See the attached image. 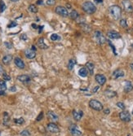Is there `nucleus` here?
Returning <instances> with one entry per match:
<instances>
[{
    "label": "nucleus",
    "instance_id": "obj_3",
    "mask_svg": "<svg viewBox=\"0 0 133 136\" xmlns=\"http://www.w3.org/2000/svg\"><path fill=\"white\" fill-rule=\"evenodd\" d=\"M89 107L96 111H101L103 109V105L100 101L96 100H91L89 101Z\"/></svg>",
    "mask_w": 133,
    "mask_h": 136
},
{
    "label": "nucleus",
    "instance_id": "obj_46",
    "mask_svg": "<svg viewBox=\"0 0 133 136\" xmlns=\"http://www.w3.org/2000/svg\"><path fill=\"white\" fill-rule=\"evenodd\" d=\"M109 112H110V111H109V108H105L104 110V114H109Z\"/></svg>",
    "mask_w": 133,
    "mask_h": 136
},
{
    "label": "nucleus",
    "instance_id": "obj_52",
    "mask_svg": "<svg viewBox=\"0 0 133 136\" xmlns=\"http://www.w3.org/2000/svg\"><path fill=\"white\" fill-rule=\"evenodd\" d=\"M66 7H67L68 8H71V5L69 4V3H67V4H66Z\"/></svg>",
    "mask_w": 133,
    "mask_h": 136
},
{
    "label": "nucleus",
    "instance_id": "obj_27",
    "mask_svg": "<svg viewBox=\"0 0 133 136\" xmlns=\"http://www.w3.org/2000/svg\"><path fill=\"white\" fill-rule=\"evenodd\" d=\"M75 64H76V61L74 60V59L70 60H69V64H68V68H69V69L72 70L73 68H74V65H75Z\"/></svg>",
    "mask_w": 133,
    "mask_h": 136
},
{
    "label": "nucleus",
    "instance_id": "obj_24",
    "mask_svg": "<svg viewBox=\"0 0 133 136\" xmlns=\"http://www.w3.org/2000/svg\"><path fill=\"white\" fill-rule=\"evenodd\" d=\"M104 95H106L109 98H113V97L116 96V92L113 91H110V90H107V91H104Z\"/></svg>",
    "mask_w": 133,
    "mask_h": 136
},
{
    "label": "nucleus",
    "instance_id": "obj_40",
    "mask_svg": "<svg viewBox=\"0 0 133 136\" xmlns=\"http://www.w3.org/2000/svg\"><path fill=\"white\" fill-rule=\"evenodd\" d=\"M17 25V23L16 22H11V24H9L8 25V28H13V27H16V26Z\"/></svg>",
    "mask_w": 133,
    "mask_h": 136
},
{
    "label": "nucleus",
    "instance_id": "obj_32",
    "mask_svg": "<svg viewBox=\"0 0 133 136\" xmlns=\"http://www.w3.org/2000/svg\"><path fill=\"white\" fill-rule=\"evenodd\" d=\"M14 122H15L16 124L22 125L23 123L25 122V120H24V118L21 117V118H18V119H14Z\"/></svg>",
    "mask_w": 133,
    "mask_h": 136
},
{
    "label": "nucleus",
    "instance_id": "obj_31",
    "mask_svg": "<svg viewBox=\"0 0 133 136\" xmlns=\"http://www.w3.org/2000/svg\"><path fill=\"white\" fill-rule=\"evenodd\" d=\"M0 88H1L2 91H5L7 89V84L4 81L0 80Z\"/></svg>",
    "mask_w": 133,
    "mask_h": 136
},
{
    "label": "nucleus",
    "instance_id": "obj_25",
    "mask_svg": "<svg viewBox=\"0 0 133 136\" xmlns=\"http://www.w3.org/2000/svg\"><path fill=\"white\" fill-rule=\"evenodd\" d=\"M79 16V13H78L75 10H72L71 12L70 13V17L72 19V20H76Z\"/></svg>",
    "mask_w": 133,
    "mask_h": 136
},
{
    "label": "nucleus",
    "instance_id": "obj_11",
    "mask_svg": "<svg viewBox=\"0 0 133 136\" xmlns=\"http://www.w3.org/2000/svg\"><path fill=\"white\" fill-rule=\"evenodd\" d=\"M95 79L98 82V84L100 85V86H103L106 82V77L103 74H96L95 77Z\"/></svg>",
    "mask_w": 133,
    "mask_h": 136
},
{
    "label": "nucleus",
    "instance_id": "obj_7",
    "mask_svg": "<svg viewBox=\"0 0 133 136\" xmlns=\"http://www.w3.org/2000/svg\"><path fill=\"white\" fill-rule=\"evenodd\" d=\"M119 117L123 121L128 122L131 121V114L127 111H123L119 113Z\"/></svg>",
    "mask_w": 133,
    "mask_h": 136
},
{
    "label": "nucleus",
    "instance_id": "obj_8",
    "mask_svg": "<svg viewBox=\"0 0 133 136\" xmlns=\"http://www.w3.org/2000/svg\"><path fill=\"white\" fill-rule=\"evenodd\" d=\"M70 131L74 136H81L82 135V132L78 129V126L76 125H71L70 127Z\"/></svg>",
    "mask_w": 133,
    "mask_h": 136
},
{
    "label": "nucleus",
    "instance_id": "obj_4",
    "mask_svg": "<svg viewBox=\"0 0 133 136\" xmlns=\"http://www.w3.org/2000/svg\"><path fill=\"white\" fill-rule=\"evenodd\" d=\"M94 38H95L96 42L98 44H100V45L104 44L106 41L105 38H104V36L103 35V33L100 31H96L95 33H94Z\"/></svg>",
    "mask_w": 133,
    "mask_h": 136
},
{
    "label": "nucleus",
    "instance_id": "obj_39",
    "mask_svg": "<svg viewBox=\"0 0 133 136\" xmlns=\"http://www.w3.org/2000/svg\"><path fill=\"white\" fill-rule=\"evenodd\" d=\"M4 45L7 47V48L8 49H12V45L10 43V42H4Z\"/></svg>",
    "mask_w": 133,
    "mask_h": 136
},
{
    "label": "nucleus",
    "instance_id": "obj_2",
    "mask_svg": "<svg viewBox=\"0 0 133 136\" xmlns=\"http://www.w3.org/2000/svg\"><path fill=\"white\" fill-rule=\"evenodd\" d=\"M83 10L87 14H93L96 11V8L91 2H85L83 4Z\"/></svg>",
    "mask_w": 133,
    "mask_h": 136
},
{
    "label": "nucleus",
    "instance_id": "obj_26",
    "mask_svg": "<svg viewBox=\"0 0 133 136\" xmlns=\"http://www.w3.org/2000/svg\"><path fill=\"white\" fill-rule=\"evenodd\" d=\"M80 26L83 28V29L86 32V33H88V32H90L91 30V27L87 24H80Z\"/></svg>",
    "mask_w": 133,
    "mask_h": 136
},
{
    "label": "nucleus",
    "instance_id": "obj_56",
    "mask_svg": "<svg viewBox=\"0 0 133 136\" xmlns=\"http://www.w3.org/2000/svg\"><path fill=\"white\" fill-rule=\"evenodd\" d=\"M132 114H133V110H132Z\"/></svg>",
    "mask_w": 133,
    "mask_h": 136
},
{
    "label": "nucleus",
    "instance_id": "obj_57",
    "mask_svg": "<svg viewBox=\"0 0 133 136\" xmlns=\"http://www.w3.org/2000/svg\"><path fill=\"white\" fill-rule=\"evenodd\" d=\"M132 48H133V45H132Z\"/></svg>",
    "mask_w": 133,
    "mask_h": 136
},
{
    "label": "nucleus",
    "instance_id": "obj_1",
    "mask_svg": "<svg viewBox=\"0 0 133 136\" xmlns=\"http://www.w3.org/2000/svg\"><path fill=\"white\" fill-rule=\"evenodd\" d=\"M109 14L111 15V16H112L114 20H118V19L121 17L122 10L121 8H120V7L117 6V5H113V6L109 7Z\"/></svg>",
    "mask_w": 133,
    "mask_h": 136
},
{
    "label": "nucleus",
    "instance_id": "obj_23",
    "mask_svg": "<svg viewBox=\"0 0 133 136\" xmlns=\"http://www.w3.org/2000/svg\"><path fill=\"white\" fill-rule=\"evenodd\" d=\"M9 120H10V116L8 115V113L7 112H5L3 113V125L7 126L9 123Z\"/></svg>",
    "mask_w": 133,
    "mask_h": 136
},
{
    "label": "nucleus",
    "instance_id": "obj_50",
    "mask_svg": "<svg viewBox=\"0 0 133 136\" xmlns=\"http://www.w3.org/2000/svg\"><path fill=\"white\" fill-rule=\"evenodd\" d=\"M32 27L34 28V29H38V25H36V24H32Z\"/></svg>",
    "mask_w": 133,
    "mask_h": 136
},
{
    "label": "nucleus",
    "instance_id": "obj_18",
    "mask_svg": "<svg viewBox=\"0 0 133 136\" xmlns=\"http://www.w3.org/2000/svg\"><path fill=\"white\" fill-rule=\"evenodd\" d=\"M47 116H48L49 119H50L51 121H56L58 120V116L56 115L55 112H51V111L47 112Z\"/></svg>",
    "mask_w": 133,
    "mask_h": 136
},
{
    "label": "nucleus",
    "instance_id": "obj_33",
    "mask_svg": "<svg viewBox=\"0 0 133 136\" xmlns=\"http://www.w3.org/2000/svg\"><path fill=\"white\" fill-rule=\"evenodd\" d=\"M120 25L123 28H127V20L125 19H122L120 20Z\"/></svg>",
    "mask_w": 133,
    "mask_h": 136
},
{
    "label": "nucleus",
    "instance_id": "obj_54",
    "mask_svg": "<svg viewBox=\"0 0 133 136\" xmlns=\"http://www.w3.org/2000/svg\"><path fill=\"white\" fill-rule=\"evenodd\" d=\"M130 68L133 70V63H132V64H130Z\"/></svg>",
    "mask_w": 133,
    "mask_h": 136
},
{
    "label": "nucleus",
    "instance_id": "obj_6",
    "mask_svg": "<svg viewBox=\"0 0 133 136\" xmlns=\"http://www.w3.org/2000/svg\"><path fill=\"white\" fill-rule=\"evenodd\" d=\"M123 8L124 10L127 12H133V7L132 4L131 3L130 0H123Z\"/></svg>",
    "mask_w": 133,
    "mask_h": 136
},
{
    "label": "nucleus",
    "instance_id": "obj_21",
    "mask_svg": "<svg viewBox=\"0 0 133 136\" xmlns=\"http://www.w3.org/2000/svg\"><path fill=\"white\" fill-rule=\"evenodd\" d=\"M12 60V55H7L3 58V63L4 64H9L10 62Z\"/></svg>",
    "mask_w": 133,
    "mask_h": 136
},
{
    "label": "nucleus",
    "instance_id": "obj_17",
    "mask_svg": "<svg viewBox=\"0 0 133 136\" xmlns=\"http://www.w3.org/2000/svg\"><path fill=\"white\" fill-rule=\"evenodd\" d=\"M133 90V86L130 81H125L124 84V91L125 92H130Z\"/></svg>",
    "mask_w": 133,
    "mask_h": 136
},
{
    "label": "nucleus",
    "instance_id": "obj_43",
    "mask_svg": "<svg viewBox=\"0 0 133 136\" xmlns=\"http://www.w3.org/2000/svg\"><path fill=\"white\" fill-rule=\"evenodd\" d=\"M3 73H5L4 69H3V66H2V65H0V75L3 76Z\"/></svg>",
    "mask_w": 133,
    "mask_h": 136
},
{
    "label": "nucleus",
    "instance_id": "obj_22",
    "mask_svg": "<svg viewBox=\"0 0 133 136\" xmlns=\"http://www.w3.org/2000/svg\"><path fill=\"white\" fill-rule=\"evenodd\" d=\"M88 74V70L87 69V68H82L79 69V75L82 77H86Z\"/></svg>",
    "mask_w": 133,
    "mask_h": 136
},
{
    "label": "nucleus",
    "instance_id": "obj_5",
    "mask_svg": "<svg viewBox=\"0 0 133 136\" xmlns=\"http://www.w3.org/2000/svg\"><path fill=\"white\" fill-rule=\"evenodd\" d=\"M55 12H56V14H58V15L61 16L63 17H67L69 16L68 10H67V8H65V7H62V6L56 7V9H55Z\"/></svg>",
    "mask_w": 133,
    "mask_h": 136
},
{
    "label": "nucleus",
    "instance_id": "obj_20",
    "mask_svg": "<svg viewBox=\"0 0 133 136\" xmlns=\"http://www.w3.org/2000/svg\"><path fill=\"white\" fill-rule=\"evenodd\" d=\"M38 46L39 48L41 49H47V45H46L45 43H44V38H40L38 40Z\"/></svg>",
    "mask_w": 133,
    "mask_h": 136
},
{
    "label": "nucleus",
    "instance_id": "obj_55",
    "mask_svg": "<svg viewBox=\"0 0 133 136\" xmlns=\"http://www.w3.org/2000/svg\"><path fill=\"white\" fill-rule=\"evenodd\" d=\"M10 1H12V2H17V1H19V0H10Z\"/></svg>",
    "mask_w": 133,
    "mask_h": 136
},
{
    "label": "nucleus",
    "instance_id": "obj_9",
    "mask_svg": "<svg viewBox=\"0 0 133 136\" xmlns=\"http://www.w3.org/2000/svg\"><path fill=\"white\" fill-rule=\"evenodd\" d=\"M47 130L51 133H58L60 131V129L59 127L56 126L55 123H49L47 125Z\"/></svg>",
    "mask_w": 133,
    "mask_h": 136
},
{
    "label": "nucleus",
    "instance_id": "obj_45",
    "mask_svg": "<svg viewBox=\"0 0 133 136\" xmlns=\"http://www.w3.org/2000/svg\"><path fill=\"white\" fill-rule=\"evenodd\" d=\"M36 3L38 5H42V3H43V1H42V0H38V1L36 2Z\"/></svg>",
    "mask_w": 133,
    "mask_h": 136
},
{
    "label": "nucleus",
    "instance_id": "obj_36",
    "mask_svg": "<svg viewBox=\"0 0 133 136\" xmlns=\"http://www.w3.org/2000/svg\"><path fill=\"white\" fill-rule=\"evenodd\" d=\"M42 118H43V112H41L39 114H38V116H37L36 121H41V120L42 119Z\"/></svg>",
    "mask_w": 133,
    "mask_h": 136
},
{
    "label": "nucleus",
    "instance_id": "obj_29",
    "mask_svg": "<svg viewBox=\"0 0 133 136\" xmlns=\"http://www.w3.org/2000/svg\"><path fill=\"white\" fill-rule=\"evenodd\" d=\"M6 9V4L4 3V2L0 0V13L3 12Z\"/></svg>",
    "mask_w": 133,
    "mask_h": 136
},
{
    "label": "nucleus",
    "instance_id": "obj_16",
    "mask_svg": "<svg viewBox=\"0 0 133 136\" xmlns=\"http://www.w3.org/2000/svg\"><path fill=\"white\" fill-rule=\"evenodd\" d=\"M14 63H15V64L17 65L19 68H21V69L25 68V63H24V61L21 59V58L16 57L15 59H14Z\"/></svg>",
    "mask_w": 133,
    "mask_h": 136
},
{
    "label": "nucleus",
    "instance_id": "obj_15",
    "mask_svg": "<svg viewBox=\"0 0 133 136\" xmlns=\"http://www.w3.org/2000/svg\"><path fill=\"white\" fill-rule=\"evenodd\" d=\"M124 75H125V73H124V72L123 70L116 69L115 71H113V78L118 79V78H119V77H124Z\"/></svg>",
    "mask_w": 133,
    "mask_h": 136
},
{
    "label": "nucleus",
    "instance_id": "obj_48",
    "mask_svg": "<svg viewBox=\"0 0 133 136\" xmlns=\"http://www.w3.org/2000/svg\"><path fill=\"white\" fill-rule=\"evenodd\" d=\"M38 29H39V31H38V33H41L42 29H43V26H38Z\"/></svg>",
    "mask_w": 133,
    "mask_h": 136
},
{
    "label": "nucleus",
    "instance_id": "obj_30",
    "mask_svg": "<svg viewBox=\"0 0 133 136\" xmlns=\"http://www.w3.org/2000/svg\"><path fill=\"white\" fill-rule=\"evenodd\" d=\"M51 39L52 40V41H58V40L61 39V37L58 34H56V33H52V34L51 35Z\"/></svg>",
    "mask_w": 133,
    "mask_h": 136
},
{
    "label": "nucleus",
    "instance_id": "obj_37",
    "mask_svg": "<svg viewBox=\"0 0 133 136\" xmlns=\"http://www.w3.org/2000/svg\"><path fill=\"white\" fill-rule=\"evenodd\" d=\"M56 3V0H47V4L48 6H52Z\"/></svg>",
    "mask_w": 133,
    "mask_h": 136
},
{
    "label": "nucleus",
    "instance_id": "obj_47",
    "mask_svg": "<svg viewBox=\"0 0 133 136\" xmlns=\"http://www.w3.org/2000/svg\"><path fill=\"white\" fill-rule=\"evenodd\" d=\"M9 90H10V91H17V88H16L15 86H12V87H11Z\"/></svg>",
    "mask_w": 133,
    "mask_h": 136
},
{
    "label": "nucleus",
    "instance_id": "obj_28",
    "mask_svg": "<svg viewBox=\"0 0 133 136\" xmlns=\"http://www.w3.org/2000/svg\"><path fill=\"white\" fill-rule=\"evenodd\" d=\"M28 9H29V12H33V13H36V12H38V8H37V7L35 6V5H33V4L29 5V8H28Z\"/></svg>",
    "mask_w": 133,
    "mask_h": 136
},
{
    "label": "nucleus",
    "instance_id": "obj_42",
    "mask_svg": "<svg viewBox=\"0 0 133 136\" xmlns=\"http://www.w3.org/2000/svg\"><path fill=\"white\" fill-rule=\"evenodd\" d=\"M109 42V46H110V47H112V49H113V53H114V54H115V55H116V52H115V47H113V44H112V43H111V42H109H109Z\"/></svg>",
    "mask_w": 133,
    "mask_h": 136
},
{
    "label": "nucleus",
    "instance_id": "obj_35",
    "mask_svg": "<svg viewBox=\"0 0 133 136\" xmlns=\"http://www.w3.org/2000/svg\"><path fill=\"white\" fill-rule=\"evenodd\" d=\"M117 106H118L119 108L123 109V110L125 109V104H124L123 103H122V102H118V103H117Z\"/></svg>",
    "mask_w": 133,
    "mask_h": 136
},
{
    "label": "nucleus",
    "instance_id": "obj_14",
    "mask_svg": "<svg viewBox=\"0 0 133 136\" xmlns=\"http://www.w3.org/2000/svg\"><path fill=\"white\" fill-rule=\"evenodd\" d=\"M83 111H81V110H79V111L74 110L73 111V117H74V119L76 120V121H80L81 118L83 117Z\"/></svg>",
    "mask_w": 133,
    "mask_h": 136
},
{
    "label": "nucleus",
    "instance_id": "obj_38",
    "mask_svg": "<svg viewBox=\"0 0 133 136\" xmlns=\"http://www.w3.org/2000/svg\"><path fill=\"white\" fill-rule=\"evenodd\" d=\"M21 135L22 136H29V132L28 130H23V131L21 132Z\"/></svg>",
    "mask_w": 133,
    "mask_h": 136
},
{
    "label": "nucleus",
    "instance_id": "obj_12",
    "mask_svg": "<svg viewBox=\"0 0 133 136\" xmlns=\"http://www.w3.org/2000/svg\"><path fill=\"white\" fill-rule=\"evenodd\" d=\"M107 36L109 37V38H111V39H118V38H121V35H120V33H118V32H116V31H113V30L108 32Z\"/></svg>",
    "mask_w": 133,
    "mask_h": 136
},
{
    "label": "nucleus",
    "instance_id": "obj_44",
    "mask_svg": "<svg viewBox=\"0 0 133 136\" xmlns=\"http://www.w3.org/2000/svg\"><path fill=\"white\" fill-rule=\"evenodd\" d=\"M21 39H22V40H26V39H27V37H26V35H25V34H22V35H21Z\"/></svg>",
    "mask_w": 133,
    "mask_h": 136
},
{
    "label": "nucleus",
    "instance_id": "obj_13",
    "mask_svg": "<svg viewBox=\"0 0 133 136\" xmlns=\"http://www.w3.org/2000/svg\"><path fill=\"white\" fill-rule=\"evenodd\" d=\"M17 80L21 82H23V83H29L30 82V77L28 75H25V74H22V75H19L17 77Z\"/></svg>",
    "mask_w": 133,
    "mask_h": 136
},
{
    "label": "nucleus",
    "instance_id": "obj_53",
    "mask_svg": "<svg viewBox=\"0 0 133 136\" xmlns=\"http://www.w3.org/2000/svg\"><path fill=\"white\" fill-rule=\"evenodd\" d=\"M32 50H33V51H35V52H36V48H35L34 46H32Z\"/></svg>",
    "mask_w": 133,
    "mask_h": 136
},
{
    "label": "nucleus",
    "instance_id": "obj_34",
    "mask_svg": "<svg viewBox=\"0 0 133 136\" xmlns=\"http://www.w3.org/2000/svg\"><path fill=\"white\" fill-rule=\"evenodd\" d=\"M3 78L4 81H10L11 80V77L9 75H8L6 73L3 74Z\"/></svg>",
    "mask_w": 133,
    "mask_h": 136
},
{
    "label": "nucleus",
    "instance_id": "obj_19",
    "mask_svg": "<svg viewBox=\"0 0 133 136\" xmlns=\"http://www.w3.org/2000/svg\"><path fill=\"white\" fill-rule=\"evenodd\" d=\"M86 68L88 70L90 74H93V72H94V68H95V65H94L93 63L91 62H87L86 64Z\"/></svg>",
    "mask_w": 133,
    "mask_h": 136
},
{
    "label": "nucleus",
    "instance_id": "obj_41",
    "mask_svg": "<svg viewBox=\"0 0 133 136\" xmlns=\"http://www.w3.org/2000/svg\"><path fill=\"white\" fill-rule=\"evenodd\" d=\"M99 89H100V86H95V87L92 89L91 93H96L97 91H99Z\"/></svg>",
    "mask_w": 133,
    "mask_h": 136
},
{
    "label": "nucleus",
    "instance_id": "obj_49",
    "mask_svg": "<svg viewBox=\"0 0 133 136\" xmlns=\"http://www.w3.org/2000/svg\"><path fill=\"white\" fill-rule=\"evenodd\" d=\"M102 2H103V0H95L96 3H101Z\"/></svg>",
    "mask_w": 133,
    "mask_h": 136
},
{
    "label": "nucleus",
    "instance_id": "obj_51",
    "mask_svg": "<svg viewBox=\"0 0 133 136\" xmlns=\"http://www.w3.org/2000/svg\"><path fill=\"white\" fill-rule=\"evenodd\" d=\"M5 95V92H4V91H0V95Z\"/></svg>",
    "mask_w": 133,
    "mask_h": 136
},
{
    "label": "nucleus",
    "instance_id": "obj_10",
    "mask_svg": "<svg viewBox=\"0 0 133 136\" xmlns=\"http://www.w3.org/2000/svg\"><path fill=\"white\" fill-rule=\"evenodd\" d=\"M25 57L27 58V59H33V58H35V56H36V52L33 50H32V49H26L25 51Z\"/></svg>",
    "mask_w": 133,
    "mask_h": 136
}]
</instances>
